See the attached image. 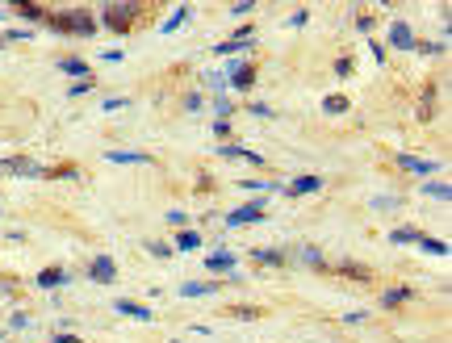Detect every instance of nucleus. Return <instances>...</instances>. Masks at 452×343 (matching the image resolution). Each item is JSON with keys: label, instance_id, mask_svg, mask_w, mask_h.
<instances>
[{"label": "nucleus", "instance_id": "423d86ee", "mask_svg": "<svg viewBox=\"0 0 452 343\" xmlns=\"http://www.w3.org/2000/svg\"><path fill=\"white\" fill-rule=\"evenodd\" d=\"M390 42H394L398 50H411V46H415V34H411V25H407V21H394V29H390Z\"/></svg>", "mask_w": 452, "mask_h": 343}, {"label": "nucleus", "instance_id": "a878e982", "mask_svg": "<svg viewBox=\"0 0 452 343\" xmlns=\"http://www.w3.org/2000/svg\"><path fill=\"white\" fill-rule=\"evenodd\" d=\"M302 260L314 264V268H323V251H319V247H302Z\"/></svg>", "mask_w": 452, "mask_h": 343}, {"label": "nucleus", "instance_id": "f03ea898", "mask_svg": "<svg viewBox=\"0 0 452 343\" xmlns=\"http://www.w3.org/2000/svg\"><path fill=\"white\" fill-rule=\"evenodd\" d=\"M101 17H105V25H109V29L126 34V29H130V21L138 17V4H105V13H101Z\"/></svg>", "mask_w": 452, "mask_h": 343}, {"label": "nucleus", "instance_id": "c756f323", "mask_svg": "<svg viewBox=\"0 0 452 343\" xmlns=\"http://www.w3.org/2000/svg\"><path fill=\"white\" fill-rule=\"evenodd\" d=\"M214 109H218V117H226L231 113V101L226 96H214Z\"/></svg>", "mask_w": 452, "mask_h": 343}, {"label": "nucleus", "instance_id": "7c9ffc66", "mask_svg": "<svg viewBox=\"0 0 452 343\" xmlns=\"http://www.w3.org/2000/svg\"><path fill=\"white\" fill-rule=\"evenodd\" d=\"M214 134H218V138H226V134H231V122H226V117H218V122H214Z\"/></svg>", "mask_w": 452, "mask_h": 343}, {"label": "nucleus", "instance_id": "bb28decb", "mask_svg": "<svg viewBox=\"0 0 452 343\" xmlns=\"http://www.w3.org/2000/svg\"><path fill=\"white\" fill-rule=\"evenodd\" d=\"M184 21H189V8H176V17L163 25V34H172V29H176V25H184Z\"/></svg>", "mask_w": 452, "mask_h": 343}, {"label": "nucleus", "instance_id": "a211bd4d", "mask_svg": "<svg viewBox=\"0 0 452 343\" xmlns=\"http://www.w3.org/2000/svg\"><path fill=\"white\" fill-rule=\"evenodd\" d=\"M335 272H344V277H352V281H369V277H373V272H369L365 264H340Z\"/></svg>", "mask_w": 452, "mask_h": 343}, {"label": "nucleus", "instance_id": "2eb2a0df", "mask_svg": "<svg viewBox=\"0 0 452 343\" xmlns=\"http://www.w3.org/2000/svg\"><path fill=\"white\" fill-rule=\"evenodd\" d=\"M398 163H402L407 172H419V176H428V172H436V163H428V159H415V155H402Z\"/></svg>", "mask_w": 452, "mask_h": 343}, {"label": "nucleus", "instance_id": "9d476101", "mask_svg": "<svg viewBox=\"0 0 452 343\" xmlns=\"http://www.w3.org/2000/svg\"><path fill=\"white\" fill-rule=\"evenodd\" d=\"M411 298H415V289H411V285H394V289L381 298V306H386V310H398V306H402V302H411Z\"/></svg>", "mask_w": 452, "mask_h": 343}, {"label": "nucleus", "instance_id": "6ab92c4d", "mask_svg": "<svg viewBox=\"0 0 452 343\" xmlns=\"http://www.w3.org/2000/svg\"><path fill=\"white\" fill-rule=\"evenodd\" d=\"M63 281H67V272H59V268H50V272H42V277H38V285H42V289H59Z\"/></svg>", "mask_w": 452, "mask_h": 343}, {"label": "nucleus", "instance_id": "1a4fd4ad", "mask_svg": "<svg viewBox=\"0 0 452 343\" xmlns=\"http://www.w3.org/2000/svg\"><path fill=\"white\" fill-rule=\"evenodd\" d=\"M319 189H323V180H319V176H298L285 193H289V197H306V193H319Z\"/></svg>", "mask_w": 452, "mask_h": 343}, {"label": "nucleus", "instance_id": "4468645a", "mask_svg": "<svg viewBox=\"0 0 452 343\" xmlns=\"http://www.w3.org/2000/svg\"><path fill=\"white\" fill-rule=\"evenodd\" d=\"M109 159L113 163H151V155H143V151H109Z\"/></svg>", "mask_w": 452, "mask_h": 343}, {"label": "nucleus", "instance_id": "aec40b11", "mask_svg": "<svg viewBox=\"0 0 452 343\" xmlns=\"http://www.w3.org/2000/svg\"><path fill=\"white\" fill-rule=\"evenodd\" d=\"M214 289H218V285H205V281H189V285H184L180 293H184V298H205V293H214Z\"/></svg>", "mask_w": 452, "mask_h": 343}, {"label": "nucleus", "instance_id": "2f4dec72", "mask_svg": "<svg viewBox=\"0 0 452 343\" xmlns=\"http://www.w3.org/2000/svg\"><path fill=\"white\" fill-rule=\"evenodd\" d=\"M335 71H340V75H352V59H348V54H344V59H340V63H335Z\"/></svg>", "mask_w": 452, "mask_h": 343}, {"label": "nucleus", "instance_id": "4be33fe9", "mask_svg": "<svg viewBox=\"0 0 452 343\" xmlns=\"http://www.w3.org/2000/svg\"><path fill=\"white\" fill-rule=\"evenodd\" d=\"M323 109H327V113H348V96H340V92H335V96H327V101H323Z\"/></svg>", "mask_w": 452, "mask_h": 343}, {"label": "nucleus", "instance_id": "f8f14e48", "mask_svg": "<svg viewBox=\"0 0 452 343\" xmlns=\"http://www.w3.org/2000/svg\"><path fill=\"white\" fill-rule=\"evenodd\" d=\"M113 310H117V314H126V319H143V323H151V310H147V306H138V302H113Z\"/></svg>", "mask_w": 452, "mask_h": 343}, {"label": "nucleus", "instance_id": "393cba45", "mask_svg": "<svg viewBox=\"0 0 452 343\" xmlns=\"http://www.w3.org/2000/svg\"><path fill=\"white\" fill-rule=\"evenodd\" d=\"M423 243V251H432V256H449V243H440V239H419Z\"/></svg>", "mask_w": 452, "mask_h": 343}, {"label": "nucleus", "instance_id": "0eeeda50", "mask_svg": "<svg viewBox=\"0 0 452 343\" xmlns=\"http://www.w3.org/2000/svg\"><path fill=\"white\" fill-rule=\"evenodd\" d=\"M231 84H235V88H251V84H256V67H247V63H231Z\"/></svg>", "mask_w": 452, "mask_h": 343}, {"label": "nucleus", "instance_id": "7ed1b4c3", "mask_svg": "<svg viewBox=\"0 0 452 343\" xmlns=\"http://www.w3.org/2000/svg\"><path fill=\"white\" fill-rule=\"evenodd\" d=\"M264 218V201H251V205H239L235 214H226V226H251Z\"/></svg>", "mask_w": 452, "mask_h": 343}, {"label": "nucleus", "instance_id": "f3484780", "mask_svg": "<svg viewBox=\"0 0 452 343\" xmlns=\"http://www.w3.org/2000/svg\"><path fill=\"white\" fill-rule=\"evenodd\" d=\"M251 256H256L260 264H277V268L285 264V251H272V247H260V251H251Z\"/></svg>", "mask_w": 452, "mask_h": 343}, {"label": "nucleus", "instance_id": "b1692460", "mask_svg": "<svg viewBox=\"0 0 452 343\" xmlns=\"http://www.w3.org/2000/svg\"><path fill=\"white\" fill-rule=\"evenodd\" d=\"M428 193H432V197H440V201H449V197H452L449 180H432V184H428Z\"/></svg>", "mask_w": 452, "mask_h": 343}, {"label": "nucleus", "instance_id": "cd10ccee", "mask_svg": "<svg viewBox=\"0 0 452 343\" xmlns=\"http://www.w3.org/2000/svg\"><path fill=\"white\" fill-rule=\"evenodd\" d=\"M147 251H151V256H159V260H168V256H172V247H168V243H147Z\"/></svg>", "mask_w": 452, "mask_h": 343}, {"label": "nucleus", "instance_id": "412c9836", "mask_svg": "<svg viewBox=\"0 0 452 343\" xmlns=\"http://www.w3.org/2000/svg\"><path fill=\"white\" fill-rule=\"evenodd\" d=\"M176 247L180 251H193V247H201V235L197 231H184V235H176Z\"/></svg>", "mask_w": 452, "mask_h": 343}, {"label": "nucleus", "instance_id": "c85d7f7f", "mask_svg": "<svg viewBox=\"0 0 452 343\" xmlns=\"http://www.w3.org/2000/svg\"><path fill=\"white\" fill-rule=\"evenodd\" d=\"M88 88H92V80H75V84H71V96H84Z\"/></svg>", "mask_w": 452, "mask_h": 343}, {"label": "nucleus", "instance_id": "5701e85b", "mask_svg": "<svg viewBox=\"0 0 452 343\" xmlns=\"http://www.w3.org/2000/svg\"><path fill=\"white\" fill-rule=\"evenodd\" d=\"M390 239H394V243H419V239H423V235H419V231H415V226H402V231H394V235H390Z\"/></svg>", "mask_w": 452, "mask_h": 343}, {"label": "nucleus", "instance_id": "dca6fc26", "mask_svg": "<svg viewBox=\"0 0 452 343\" xmlns=\"http://www.w3.org/2000/svg\"><path fill=\"white\" fill-rule=\"evenodd\" d=\"M59 67H63L67 75H80V80H88V63H84V59H63Z\"/></svg>", "mask_w": 452, "mask_h": 343}, {"label": "nucleus", "instance_id": "39448f33", "mask_svg": "<svg viewBox=\"0 0 452 343\" xmlns=\"http://www.w3.org/2000/svg\"><path fill=\"white\" fill-rule=\"evenodd\" d=\"M88 272H92V281H101V285H109V281L117 277V264H113L109 256H101V260H92V268H88Z\"/></svg>", "mask_w": 452, "mask_h": 343}, {"label": "nucleus", "instance_id": "9b49d317", "mask_svg": "<svg viewBox=\"0 0 452 343\" xmlns=\"http://www.w3.org/2000/svg\"><path fill=\"white\" fill-rule=\"evenodd\" d=\"M432 117H436V88L428 84L423 96H419V122H432Z\"/></svg>", "mask_w": 452, "mask_h": 343}, {"label": "nucleus", "instance_id": "20e7f679", "mask_svg": "<svg viewBox=\"0 0 452 343\" xmlns=\"http://www.w3.org/2000/svg\"><path fill=\"white\" fill-rule=\"evenodd\" d=\"M42 176V168L34 159H0V176Z\"/></svg>", "mask_w": 452, "mask_h": 343}, {"label": "nucleus", "instance_id": "ddd939ff", "mask_svg": "<svg viewBox=\"0 0 452 343\" xmlns=\"http://www.w3.org/2000/svg\"><path fill=\"white\" fill-rule=\"evenodd\" d=\"M205 268H210V272H231V268H235V256H231V251H218V256L205 260Z\"/></svg>", "mask_w": 452, "mask_h": 343}, {"label": "nucleus", "instance_id": "6e6552de", "mask_svg": "<svg viewBox=\"0 0 452 343\" xmlns=\"http://www.w3.org/2000/svg\"><path fill=\"white\" fill-rule=\"evenodd\" d=\"M218 155H222V159H247V163H256V168L264 163V155H256V151H247V147H235V143H226Z\"/></svg>", "mask_w": 452, "mask_h": 343}, {"label": "nucleus", "instance_id": "473e14b6", "mask_svg": "<svg viewBox=\"0 0 452 343\" xmlns=\"http://www.w3.org/2000/svg\"><path fill=\"white\" fill-rule=\"evenodd\" d=\"M50 343H80V340H75V335H54Z\"/></svg>", "mask_w": 452, "mask_h": 343}, {"label": "nucleus", "instance_id": "f257e3e1", "mask_svg": "<svg viewBox=\"0 0 452 343\" xmlns=\"http://www.w3.org/2000/svg\"><path fill=\"white\" fill-rule=\"evenodd\" d=\"M46 25H54L59 34H75V38H92V34H96V21H92L84 8H75V13H50Z\"/></svg>", "mask_w": 452, "mask_h": 343}]
</instances>
